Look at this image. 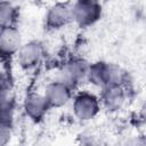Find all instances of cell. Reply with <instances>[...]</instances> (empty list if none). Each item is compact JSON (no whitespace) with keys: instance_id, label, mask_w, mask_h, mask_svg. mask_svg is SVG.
<instances>
[{"instance_id":"cell-1","label":"cell","mask_w":146,"mask_h":146,"mask_svg":"<svg viewBox=\"0 0 146 146\" xmlns=\"http://www.w3.org/2000/svg\"><path fill=\"white\" fill-rule=\"evenodd\" d=\"M86 81L100 90L108 86H124L125 72L117 65L105 62H96L89 64Z\"/></svg>"},{"instance_id":"cell-2","label":"cell","mask_w":146,"mask_h":146,"mask_svg":"<svg viewBox=\"0 0 146 146\" xmlns=\"http://www.w3.org/2000/svg\"><path fill=\"white\" fill-rule=\"evenodd\" d=\"M71 103L73 115L81 122L94 120L102 110L99 96L88 90L78 92L74 97H72Z\"/></svg>"},{"instance_id":"cell-3","label":"cell","mask_w":146,"mask_h":146,"mask_svg":"<svg viewBox=\"0 0 146 146\" xmlns=\"http://www.w3.org/2000/svg\"><path fill=\"white\" fill-rule=\"evenodd\" d=\"M102 5L91 0H79L71 3V18L80 27H88L99 21Z\"/></svg>"},{"instance_id":"cell-4","label":"cell","mask_w":146,"mask_h":146,"mask_svg":"<svg viewBox=\"0 0 146 146\" xmlns=\"http://www.w3.org/2000/svg\"><path fill=\"white\" fill-rule=\"evenodd\" d=\"M89 70V63L82 58H71L58 70L55 80L74 88L81 82L87 80V74Z\"/></svg>"},{"instance_id":"cell-5","label":"cell","mask_w":146,"mask_h":146,"mask_svg":"<svg viewBox=\"0 0 146 146\" xmlns=\"http://www.w3.org/2000/svg\"><path fill=\"white\" fill-rule=\"evenodd\" d=\"M44 56V49L38 41H29L23 43L16 54L18 65L23 70H32L36 67Z\"/></svg>"},{"instance_id":"cell-6","label":"cell","mask_w":146,"mask_h":146,"mask_svg":"<svg viewBox=\"0 0 146 146\" xmlns=\"http://www.w3.org/2000/svg\"><path fill=\"white\" fill-rule=\"evenodd\" d=\"M42 94L50 108H60L67 105L73 97L72 88L57 80L49 82Z\"/></svg>"},{"instance_id":"cell-7","label":"cell","mask_w":146,"mask_h":146,"mask_svg":"<svg viewBox=\"0 0 146 146\" xmlns=\"http://www.w3.org/2000/svg\"><path fill=\"white\" fill-rule=\"evenodd\" d=\"M127 96L124 86H108L102 90L100 105L110 112L120 111L127 103Z\"/></svg>"},{"instance_id":"cell-8","label":"cell","mask_w":146,"mask_h":146,"mask_svg":"<svg viewBox=\"0 0 146 146\" xmlns=\"http://www.w3.org/2000/svg\"><path fill=\"white\" fill-rule=\"evenodd\" d=\"M71 18V3L57 2L50 6L46 13V25L51 30H58L66 26Z\"/></svg>"},{"instance_id":"cell-9","label":"cell","mask_w":146,"mask_h":146,"mask_svg":"<svg viewBox=\"0 0 146 146\" xmlns=\"http://www.w3.org/2000/svg\"><path fill=\"white\" fill-rule=\"evenodd\" d=\"M22 44L21 32L15 26L0 29V56H16Z\"/></svg>"},{"instance_id":"cell-10","label":"cell","mask_w":146,"mask_h":146,"mask_svg":"<svg viewBox=\"0 0 146 146\" xmlns=\"http://www.w3.org/2000/svg\"><path fill=\"white\" fill-rule=\"evenodd\" d=\"M24 112L25 114L33 121H39L41 120L48 112V110H50L43 94L40 92H30L25 99H24Z\"/></svg>"},{"instance_id":"cell-11","label":"cell","mask_w":146,"mask_h":146,"mask_svg":"<svg viewBox=\"0 0 146 146\" xmlns=\"http://www.w3.org/2000/svg\"><path fill=\"white\" fill-rule=\"evenodd\" d=\"M17 19V8L11 2H0V29L15 26Z\"/></svg>"},{"instance_id":"cell-12","label":"cell","mask_w":146,"mask_h":146,"mask_svg":"<svg viewBox=\"0 0 146 146\" xmlns=\"http://www.w3.org/2000/svg\"><path fill=\"white\" fill-rule=\"evenodd\" d=\"M78 145L79 146H102V138L97 132L92 130H86L78 136Z\"/></svg>"},{"instance_id":"cell-13","label":"cell","mask_w":146,"mask_h":146,"mask_svg":"<svg viewBox=\"0 0 146 146\" xmlns=\"http://www.w3.org/2000/svg\"><path fill=\"white\" fill-rule=\"evenodd\" d=\"M11 138V123L0 122V146H7Z\"/></svg>"},{"instance_id":"cell-14","label":"cell","mask_w":146,"mask_h":146,"mask_svg":"<svg viewBox=\"0 0 146 146\" xmlns=\"http://www.w3.org/2000/svg\"><path fill=\"white\" fill-rule=\"evenodd\" d=\"M9 92H10V87L8 80L0 74V104L10 102L9 100Z\"/></svg>"},{"instance_id":"cell-15","label":"cell","mask_w":146,"mask_h":146,"mask_svg":"<svg viewBox=\"0 0 146 146\" xmlns=\"http://www.w3.org/2000/svg\"><path fill=\"white\" fill-rule=\"evenodd\" d=\"M123 146H146V141L144 136L141 135H136V136H131L129 137L125 141Z\"/></svg>"}]
</instances>
